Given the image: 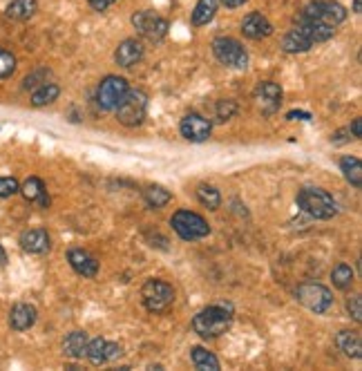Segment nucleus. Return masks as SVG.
I'll use <instances>...</instances> for the list:
<instances>
[{
    "instance_id": "obj_1",
    "label": "nucleus",
    "mask_w": 362,
    "mask_h": 371,
    "mask_svg": "<svg viewBox=\"0 0 362 371\" xmlns=\"http://www.w3.org/2000/svg\"><path fill=\"white\" fill-rule=\"evenodd\" d=\"M233 313L228 306H208L193 318V329L202 338H220L231 327Z\"/></svg>"
},
{
    "instance_id": "obj_2",
    "label": "nucleus",
    "mask_w": 362,
    "mask_h": 371,
    "mask_svg": "<svg viewBox=\"0 0 362 371\" xmlns=\"http://www.w3.org/2000/svg\"><path fill=\"white\" fill-rule=\"evenodd\" d=\"M297 204L306 213L315 217V220H331L338 213V204L333 202V197L322 188H304L297 195Z\"/></svg>"
},
{
    "instance_id": "obj_3",
    "label": "nucleus",
    "mask_w": 362,
    "mask_h": 371,
    "mask_svg": "<svg viewBox=\"0 0 362 371\" xmlns=\"http://www.w3.org/2000/svg\"><path fill=\"white\" fill-rule=\"evenodd\" d=\"M146 112H148V96L139 92V89H128L123 101L116 107V119H119V123L128 125V128H134V125L143 123Z\"/></svg>"
},
{
    "instance_id": "obj_4",
    "label": "nucleus",
    "mask_w": 362,
    "mask_h": 371,
    "mask_svg": "<svg viewBox=\"0 0 362 371\" xmlns=\"http://www.w3.org/2000/svg\"><path fill=\"white\" fill-rule=\"evenodd\" d=\"M170 224H173V229L179 237L186 242L202 240L211 233V226L206 224L204 217L197 213H190V211H177L173 215V220H170Z\"/></svg>"
},
{
    "instance_id": "obj_5",
    "label": "nucleus",
    "mask_w": 362,
    "mask_h": 371,
    "mask_svg": "<svg viewBox=\"0 0 362 371\" xmlns=\"http://www.w3.org/2000/svg\"><path fill=\"white\" fill-rule=\"evenodd\" d=\"M141 300L146 304V309L152 313H159L168 309L175 300V288L164 279H148L141 288Z\"/></svg>"
},
{
    "instance_id": "obj_6",
    "label": "nucleus",
    "mask_w": 362,
    "mask_h": 371,
    "mask_svg": "<svg viewBox=\"0 0 362 371\" xmlns=\"http://www.w3.org/2000/svg\"><path fill=\"white\" fill-rule=\"evenodd\" d=\"M295 297L313 313H327L333 304V295L329 288L322 284H315V282H306V284L297 286Z\"/></svg>"
},
{
    "instance_id": "obj_7",
    "label": "nucleus",
    "mask_w": 362,
    "mask_h": 371,
    "mask_svg": "<svg viewBox=\"0 0 362 371\" xmlns=\"http://www.w3.org/2000/svg\"><path fill=\"white\" fill-rule=\"evenodd\" d=\"M128 81L121 78V76H107L103 78V83L98 85V92H96V103L101 110L105 112H112L119 107V103L123 101L125 92H128Z\"/></svg>"
},
{
    "instance_id": "obj_8",
    "label": "nucleus",
    "mask_w": 362,
    "mask_h": 371,
    "mask_svg": "<svg viewBox=\"0 0 362 371\" xmlns=\"http://www.w3.org/2000/svg\"><path fill=\"white\" fill-rule=\"evenodd\" d=\"M213 52L217 61L222 63V65H228V67H237V70H244L248 65V54L246 50L242 47V45L235 41V39H215L213 41Z\"/></svg>"
},
{
    "instance_id": "obj_9",
    "label": "nucleus",
    "mask_w": 362,
    "mask_h": 371,
    "mask_svg": "<svg viewBox=\"0 0 362 371\" xmlns=\"http://www.w3.org/2000/svg\"><path fill=\"white\" fill-rule=\"evenodd\" d=\"M132 25L137 27V32L150 43L164 41V36L168 34V21L155 12H137L132 16Z\"/></svg>"
},
{
    "instance_id": "obj_10",
    "label": "nucleus",
    "mask_w": 362,
    "mask_h": 371,
    "mask_svg": "<svg viewBox=\"0 0 362 371\" xmlns=\"http://www.w3.org/2000/svg\"><path fill=\"white\" fill-rule=\"evenodd\" d=\"M181 134L188 139V141H195V143H202L211 137V130L213 125L208 119H204L202 114H186L184 119H181V125H179Z\"/></svg>"
},
{
    "instance_id": "obj_11",
    "label": "nucleus",
    "mask_w": 362,
    "mask_h": 371,
    "mask_svg": "<svg viewBox=\"0 0 362 371\" xmlns=\"http://www.w3.org/2000/svg\"><path fill=\"white\" fill-rule=\"evenodd\" d=\"M255 101L264 114H273L279 107V103H282V89H279L277 83L264 81V83H259L255 89Z\"/></svg>"
},
{
    "instance_id": "obj_12",
    "label": "nucleus",
    "mask_w": 362,
    "mask_h": 371,
    "mask_svg": "<svg viewBox=\"0 0 362 371\" xmlns=\"http://www.w3.org/2000/svg\"><path fill=\"white\" fill-rule=\"evenodd\" d=\"M311 47H313V39H311V34H309V30H306L304 23L293 27V30L282 39V50L288 52V54L306 52V50H311Z\"/></svg>"
},
{
    "instance_id": "obj_13",
    "label": "nucleus",
    "mask_w": 362,
    "mask_h": 371,
    "mask_svg": "<svg viewBox=\"0 0 362 371\" xmlns=\"http://www.w3.org/2000/svg\"><path fill=\"white\" fill-rule=\"evenodd\" d=\"M242 32H244V36H248V39L259 41V39H266V36L273 34V25H270L262 14L253 12L242 21Z\"/></svg>"
},
{
    "instance_id": "obj_14",
    "label": "nucleus",
    "mask_w": 362,
    "mask_h": 371,
    "mask_svg": "<svg viewBox=\"0 0 362 371\" xmlns=\"http://www.w3.org/2000/svg\"><path fill=\"white\" fill-rule=\"evenodd\" d=\"M141 59H143V45H141L139 41H134V39L123 41L119 47H116V52H114L116 65H121V67L137 65Z\"/></svg>"
},
{
    "instance_id": "obj_15",
    "label": "nucleus",
    "mask_w": 362,
    "mask_h": 371,
    "mask_svg": "<svg viewBox=\"0 0 362 371\" xmlns=\"http://www.w3.org/2000/svg\"><path fill=\"white\" fill-rule=\"evenodd\" d=\"M67 262L72 264V268L83 277H94L98 271V262L89 255L87 251H81V248H72L67 253Z\"/></svg>"
},
{
    "instance_id": "obj_16",
    "label": "nucleus",
    "mask_w": 362,
    "mask_h": 371,
    "mask_svg": "<svg viewBox=\"0 0 362 371\" xmlns=\"http://www.w3.org/2000/svg\"><path fill=\"white\" fill-rule=\"evenodd\" d=\"M21 246L27 253H34V255L47 253L50 251V235H47V231H43V229H32V231L23 233Z\"/></svg>"
},
{
    "instance_id": "obj_17",
    "label": "nucleus",
    "mask_w": 362,
    "mask_h": 371,
    "mask_svg": "<svg viewBox=\"0 0 362 371\" xmlns=\"http://www.w3.org/2000/svg\"><path fill=\"white\" fill-rule=\"evenodd\" d=\"M36 322V309L32 304H16L9 313V324L16 331H27Z\"/></svg>"
},
{
    "instance_id": "obj_18",
    "label": "nucleus",
    "mask_w": 362,
    "mask_h": 371,
    "mask_svg": "<svg viewBox=\"0 0 362 371\" xmlns=\"http://www.w3.org/2000/svg\"><path fill=\"white\" fill-rule=\"evenodd\" d=\"M18 190H21L27 202H39L43 208L50 206V197L45 195V186H43V182H41L39 177H30L23 184V188H18Z\"/></svg>"
},
{
    "instance_id": "obj_19",
    "label": "nucleus",
    "mask_w": 362,
    "mask_h": 371,
    "mask_svg": "<svg viewBox=\"0 0 362 371\" xmlns=\"http://www.w3.org/2000/svg\"><path fill=\"white\" fill-rule=\"evenodd\" d=\"M87 333L85 331H72L70 336L65 338V342H63V349H65V356L70 358H83L85 351H87Z\"/></svg>"
},
{
    "instance_id": "obj_20",
    "label": "nucleus",
    "mask_w": 362,
    "mask_h": 371,
    "mask_svg": "<svg viewBox=\"0 0 362 371\" xmlns=\"http://www.w3.org/2000/svg\"><path fill=\"white\" fill-rule=\"evenodd\" d=\"M338 347L349 358L362 356V338L358 331H340L338 333Z\"/></svg>"
},
{
    "instance_id": "obj_21",
    "label": "nucleus",
    "mask_w": 362,
    "mask_h": 371,
    "mask_svg": "<svg viewBox=\"0 0 362 371\" xmlns=\"http://www.w3.org/2000/svg\"><path fill=\"white\" fill-rule=\"evenodd\" d=\"M347 18V9L342 7L340 3H333V0H327V3H322L320 0V21L327 23L331 27H338L342 21Z\"/></svg>"
},
{
    "instance_id": "obj_22",
    "label": "nucleus",
    "mask_w": 362,
    "mask_h": 371,
    "mask_svg": "<svg viewBox=\"0 0 362 371\" xmlns=\"http://www.w3.org/2000/svg\"><path fill=\"white\" fill-rule=\"evenodd\" d=\"M36 7H39L36 0H14L7 7V18H12V21H27V18H32L36 14Z\"/></svg>"
},
{
    "instance_id": "obj_23",
    "label": "nucleus",
    "mask_w": 362,
    "mask_h": 371,
    "mask_svg": "<svg viewBox=\"0 0 362 371\" xmlns=\"http://www.w3.org/2000/svg\"><path fill=\"white\" fill-rule=\"evenodd\" d=\"M340 168L351 186H356V188L362 186V164L358 157H345L340 161Z\"/></svg>"
},
{
    "instance_id": "obj_24",
    "label": "nucleus",
    "mask_w": 362,
    "mask_h": 371,
    "mask_svg": "<svg viewBox=\"0 0 362 371\" xmlns=\"http://www.w3.org/2000/svg\"><path fill=\"white\" fill-rule=\"evenodd\" d=\"M58 94H61L58 85H54V83H45V85H41V87L36 89V92L32 94V105H34V107L50 105V103L56 101Z\"/></svg>"
},
{
    "instance_id": "obj_25",
    "label": "nucleus",
    "mask_w": 362,
    "mask_h": 371,
    "mask_svg": "<svg viewBox=\"0 0 362 371\" xmlns=\"http://www.w3.org/2000/svg\"><path fill=\"white\" fill-rule=\"evenodd\" d=\"M215 12H217V0H199L193 12V23L208 25L215 18Z\"/></svg>"
},
{
    "instance_id": "obj_26",
    "label": "nucleus",
    "mask_w": 362,
    "mask_h": 371,
    "mask_svg": "<svg viewBox=\"0 0 362 371\" xmlns=\"http://www.w3.org/2000/svg\"><path fill=\"white\" fill-rule=\"evenodd\" d=\"M107 342L103 338H94L87 342V351H85V358L89 360L92 365H103L107 363Z\"/></svg>"
},
{
    "instance_id": "obj_27",
    "label": "nucleus",
    "mask_w": 362,
    "mask_h": 371,
    "mask_svg": "<svg viewBox=\"0 0 362 371\" xmlns=\"http://www.w3.org/2000/svg\"><path fill=\"white\" fill-rule=\"evenodd\" d=\"M193 363L197 369H202V371H217L220 369V360H217L211 351H206L202 347L193 349Z\"/></svg>"
},
{
    "instance_id": "obj_28",
    "label": "nucleus",
    "mask_w": 362,
    "mask_h": 371,
    "mask_svg": "<svg viewBox=\"0 0 362 371\" xmlns=\"http://www.w3.org/2000/svg\"><path fill=\"white\" fill-rule=\"evenodd\" d=\"M197 197H199V202H202L208 211H217V208L222 206V195H220V190H215L213 186H206L202 184L197 188Z\"/></svg>"
},
{
    "instance_id": "obj_29",
    "label": "nucleus",
    "mask_w": 362,
    "mask_h": 371,
    "mask_svg": "<svg viewBox=\"0 0 362 371\" xmlns=\"http://www.w3.org/2000/svg\"><path fill=\"white\" fill-rule=\"evenodd\" d=\"M143 197H146L148 206H152V208H164L170 202V193L166 188H161V186L146 188V190H143Z\"/></svg>"
},
{
    "instance_id": "obj_30",
    "label": "nucleus",
    "mask_w": 362,
    "mask_h": 371,
    "mask_svg": "<svg viewBox=\"0 0 362 371\" xmlns=\"http://www.w3.org/2000/svg\"><path fill=\"white\" fill-rule=\"evenodd\" d=\"M331 279L338 288H349L351 284H354V268H351L349 264H338L331 271Z\"/></svg>"
},
{
    "instance_id": "obj_31",
    "label": "nucleus",
    "mask_w": 362,
    "mask_h": 371,
    "mask_svg": "<svg viewBox=\"0 0 362 371\" xmlns=\"http://www.w3.org/2000/svg\"><path fill=\"white\" fill-rule=\"evenodd\" d=\"M16 70V59L12 52L7 50H0V78H7L12 76Z\"/></svg>"
},
{
    "instance_id": "obj_32",
    "label": "nucleus",
    "mask_w": 362,
    "mask_h": 371,
    "mask_svg": "<svg viewBox=\"0 0 362 371\" xmlns=\"http://www.w3.org/2000/svg\"><path fill=\"white\" fill-rule=\"evenodd\" d=\"M215 112H217V119L220 121H228L235 116V112H237V103L235 101H217Z\"/></svg>"
},
{
    "instance_id": "obj_33",
    "label": "nucleus",
    "mask_w": 362,
    "mask_h": 371,
    "mask_svg": "<svg viewBox=\"0 0 362 371\" xmlns=\"http://www.w3.org/2000/svg\"><path fill=\"white\" fill-rule=\"evenodd\" d=\"M18 193V182L14 177H0V197H12Z\"/></svg>"
},
{
    "instance_id": "obj_34",
    "label": "nucleus",
    "mask_w": 362,
    "mask_h": 371,
    "mask_svg": "<svg viewBox=\"0 0 362 371\" xmlns=\"http://www.w3.org/2000/svg\"><path fill=\"white\" fill-rule=\"evenodd\" d=\"M347 311H349V315L354 318L356 322H360L362 320V297L360 295H354L351 300L347 302Z\"/></svg>"
},
{
    "instance_id": "obj_35",
    "label": "nucleus",
    "mask_w": 362,
    "mask_h": 371,
    "mask_svg": "<svg viewBox=\"0 0 362 371\" xmlns=\"http://www.w3.org/2000/svg\"><path fill=\"white\" fill-rule=\"evenodd\" d=\"M87 3H89V7L94 9V12H105V9L110 5H114L116 0H87Z\"/></svg>"
},
{
    "instance_id": "obj_36",
    "label": "nucleus",
    "mask_w": 362,
    "mask_h": 371,
    "mask_svg": "<svg viewBox=\"0 0 362 371\" xmlns=\"http://www.w3.org/2000/svg\"><path fill=\"white\" fill-rule=\"evenodd\" d=\"M107 360H114V358H119L121 356V347L116 345V342H107Z\"/></svg>"
},
{
    "instance_id": "obj_37",
    "label": "nucleus",
    "mask_w": 362,
    "mask_h": 371,
    "mask_svg": "<svg viewBox=\"0 0 362 371\" xmlns=\"http://www.w3.org/2000/svg\"><path fill=\"white\" fill-rule=\"evenodd\" d=\"M349 132L354 134V139H360V137H362V119H356L354 123H351Z\"/></svg>"
},
{
    "instance_id": "obj_38",
    "label": "nucleus",
    "mask_w": 362,
    "mask_h": 371,
    "mask_svg": "<svg viewBox=\"0 0 362 371\" xmlns=\"http://www.w3.org/2000/svg\"><path fill=\"white\" fill-rule=\"evenodd\" d=\"M286 116H288V119H311L309 112H288Z\"/></svg>"
},
{
    "instance_id": "obj_39",
    "label": "nucleus",
    "mask_w": 362,
    "mask_h": 371,
    "mask_svg": "<svg viewBox=\"0 0 362 371\" xmlns=\"http://www.w3.org/2000/svg\"><path fill=\"white\" fill-rule=\"evenodd\" d=\"M246 0H222V5H226V7H231V9H235V7H242Z\"/></svg>"
},
{
    "instance_id": "obj_40",
    "label": "nucleus",
    "mask_w": 362,
    "mask_h": 371,
    "mask_svg": "<svg viewBox=\"0 0 362 371\" xmlns=\"http://www.w3.org/2000/svg\"><path fill=\"white\" fill-rule=\"evenodd\" d=\"M354 12H356V14L362 12V0H354Z\"/></svg>"
},
{
    "instance_id": "obj_41",
    "label": "nucleus",
    "mask_w": 362,
    "mask_h": 371,
    "mask_svg": "<svg viewBox=\"0 0 362 371\" xmlns=\"http://www.w3.org/2000/svg\"><path fill=\"white\" fill-rule=\"evenodd\" d=\"M5 262H7V253L3 246H0V264H5Z\"/></svg>"
}]
</instances>
